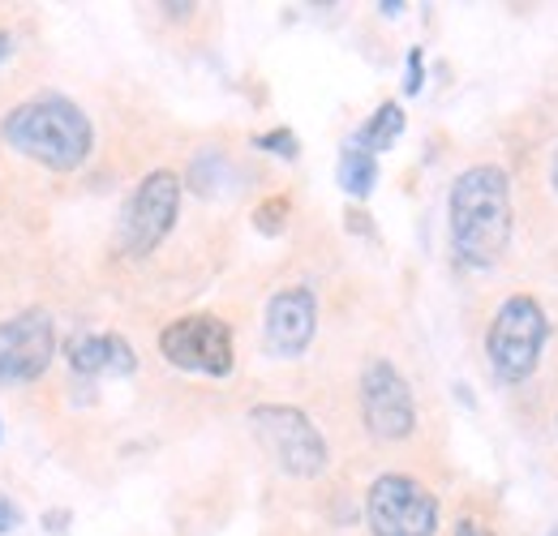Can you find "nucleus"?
I'll list each match as a JSON object with an SVG mask.
<instances>
[{"mask_svg":"<svg viewBox=\"0 0 558 536\" xmlns=\"http://www.w3.org/2000/svg\"><path fill=\"white\" fill-rule=\"evenodd\" d=\"M451 249L464 267H494L511 245V176L494 163H477L451 181L447 198Z\"/></svg>","mask_w":558,"mask_h":536,"instance_id":"f257e3e1","label":"nucleus"},{"mask_svg":"<svg viewBox=\"0 0 558 536\" xmlns=\"http://www.w3.org/2000/svg\"><path fill=\"white\" fill-rule=\"evenodd\" d=\"M0 137L17 155H26L52 172L82 168L95 146L90 117L65 95H35V99L9 108V117L0 121Z\"/></svg>","mask_w":558,"mask_h":536,"instance_id":"f03ea898","label":"nucleus"},{"mask_svg":"<svg viewBox=\"0 0 558 536\" xmlns=\"http://www.w3.org/2000/svg\"><path fill=\"white\" fill-rule=\"evenodd\" d=\"M250 429L263 442V451L276 460V468L296 476V480H310V476H318L331 464L327 438L292 403H258V407H250Z\"/></svg>","mask_w":558,"mask_h":536,"instance_id":"7ed1b4c3","label":"nucleus"},{"mask_svg":"<svg viewBox=\"0 0 558 536\" xmlns=\"http://www.w3.org/2000/svg\"><path fill=\"white\" fill-rule=\"evenodd\" d=\"M550 339V318L533 296H507L486 331V356L502 382H524Z\"/></svg>","mask_w":558,"mask_h":536,"instance_id":"20e7f679","label":"nucleus"},{"mask_svg":"<svg viewBox=\"0 0 558 536\" xmlns=\"http://www.w3.org/2000/svg\"><path fill=\"white\" fill-rule=\"evenodd\" d=\"M177 215H181V176L168 168L146 172L121 215V232H117L121 254H130V258L155 254L163 245V236L177 228Z\"/></svg>","mask_w":558,"mask_h":536,"instance_id":"39448f33","label":"nucleus"},{"mask_svg":"<svg viewBox=\"0 0 558 536\" xmlns=\"http://www.w3.org/2000/svg\"><path fill=\"white\" fill-rule=\"evenodd\" d=\"M365 524L374 536H434L438 533V498L417 476L383 472L365 494Z\"/></svg>","mask_w":558,"mask_h":536,"instance_id":"423d86ee","label":"nucleus"},{"mask_svg":"<svg viewBox=\"0 0 558 536\" xmlns=\"http://www.w3.org/2000/svg\"><path fill=\"white\" fill-rule=\"evenodd\" d=\"M159 352L168 365L203 378H228L236 365L232 327L215 314H185L159 331Z\"/></svg>","mask_w":558,"mask_h":536,"instance_id":"0eeeda50","label":"nucleus"},{"mask_svg":"<svg viewBox=\"0 0 558 536\" xmlns=\"http://www.w3.org/2000/svg\"><path fill=\"white\" fill-rule=\"evenodd\" d=\"M361 416L378 442H404L417 429V400L409 378L391 361H369L361 369Z\"/></svg>","mask_w":558,"mask_h":536,"instance_id":"6e6552de","label":"nucleus"},{"mask_svg":"<svg viewBox=\"0 0 558 536\" xmlns=\"http://www.w3.org/2000/svg\"><path fill=\"white\" fill-rule=\"evenodd\" d=\"M57 356V322L48 309H22L0 322V387H26Z\"/></svg>","mask_w":558,"mask_h":536,"instance_id":"1a4fd4ad","label":"nucleus"},{"mask_svg":"<svg viewBox=\"0 0 558 536\" xmlns=\"http://www.w3.org/2000/svg\"><path fill=\"white\" fill-rule=\"evenodd\" d=\"M318 331V301L310 288H283L267 301V318H263V339L271 356H301Z\"/></svg>","mask_w":558,"mask_h":536,"instance_id":"9d476101","label":"nucleus"},{"mask_svg":"<svg viewBox=\"0 0 558 536\" xmlns=\"http://www.w3.org/2000/svg\"><path fill=\"white\" fill-rule=\"evenodd\" d=\"M65 361L77 378H104V374H117V378H130L138 369V356H134V343L125 336H112V331H82L65 343Z\"/></svg>","mask_w":558,"mask_h":536,"instance_id":"9b49d317","label":"nucleus"},{"mask_svg":"<svg viewBox=\"0 0 558 536\" xmlns=\"http://www.w3.org/2000/svg\"><path fill=\"white\" fill-rule=\"evenodd\" d=\"M400 134H404V108H400V103H383V108H378V112L356 130L352 146H361V150L378 155V150H391Z\"/></svg>","mask_w":558,"mask_h":536,"instance_id":"f8f14e48","label":"nucleus"},{"mask_svg":"<svg viewBox=\"0 0 558 536\" xmlns=\"http://www.w3.org/2000/svg\"><path fill=\"white\" fill-rule=\"evenodd\" d=\"M336 181H340V190H344L349 198H369V190H374V181H378V163H374V155L349 142V146L340 150Z\"/></svg>","mask_w":558,"mask_h":536,"instance_id":"ddd939ff","label":"nucleus"},{"mask_svg":"<svg viewBox=\"0 0 558 536\" xmlns=\"http://www.w3.org/2000/svg\"><path fill=\"white\" fill-rule=\"evenodd\" d=\"M283 210H288V198L263 202V206L254 210V228H258V232H267V236H276L279 228H283Z\"/></svg>","mask_w":558,"mask_h":536,"instance_id":"4468645a","label":"nucleus"},{"mask_svg":"<svg viewBox=\"0 0 558 536\" xmlns=\"http://www.w3.org/2000/svg\"><path fill=\"white\" fill-rule=\"evenodd\" d=\"M254 146H263V150H271V155H279V159H296V137L288 134V130H276V134L254 137Z\"/></svg>","mask_w":558,"mask_h":536,"instance_id":"2eb2a0df","label":"nucleus"},{"mask_svg":"<svg viewBox=\"0 0 558 536\" xmlns=\"http://www.w3.org/2000/svg\"><path fill=\"white\" fill-rule=\"evenodd\" d=\"M13 528H17V507H13V502L0 494V536L13 533Z\"/></svg>","mask_w":558,"mask_h":536,"instance_id":"dca6fc26","label":"nucleus"},{"mask_svg":"<svg viewBox=\"0 0 558 536\" xmlns=\"http://www.w3.org/2000/svg\"><path fill=\"white\" fill-rule=\"evenodd\" d=\"M404 90H409V95H417L421 90V52L417 48L409 52V82H404Z\"/></svg>","mask_w":558,"mask_h":536,"instance_id":"f3484780","label":"nucleus"},{"mask_svg":"<svg viewBox=\"0 0 558 536\" xmlns=\"http://www.w3.org/2000/svg\"><path fill=\"white\" fill-rule=\"evenodd\" d=\"M456 536H494V533H489L482 520H460V524H456Z\"/></svg>","mask_w":558,"mask_h":536,"instance_id":"a211bd4d","label":"nucleus"},{"mask_svg":"<svg viewBox=\"0 0 558 536\" xmlns=\"http://www.w3.org/2000/svg\"><path fill=\"white\" fill-rule=\"evenodd\" d=\"M9 57H13V35H9V31H0V65H4Z\"/></svg>","mask_w":558,"mask_h":536,"instance_id":"6ab92c4d","label":"nucleus"},{"mask_svg":"<svg viewBox=\"0 0 558 536\" xmlns=\"http://www.w3.org/2000/svg\"><path fill=\"white\" fill-rule=\"evenodd\" d=\"M550 181H555V194H558V150H555V163H550Z\"/></svg>","mask_w":558,"mask_h":536,"instance_id":"aec40b11","label":"nucleus"},{"mask_svg":"<svg viewBox=\"0 0 558 536\" xmlns=\"http://www.w3.org/2000/svg\"><path fill=\"white\" fill-rule=\"evenodd\" d=\"M546 536H558V524H555V528H550V533H546Z\"/></svg>","mask_w":558,"mask_h":536,"instance_id":"412c9836","label":"nucleus"}]
</instances>
